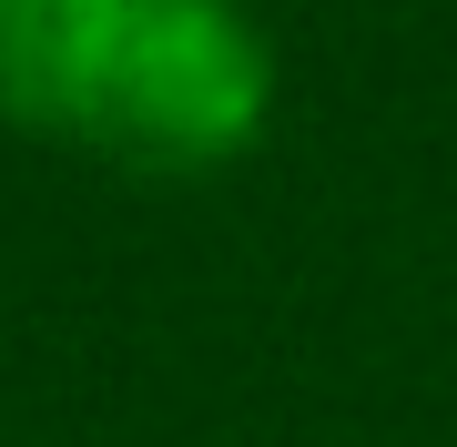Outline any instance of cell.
Segmentation results:
<instances>
[{
	"mask_svg": "<svg viewBox=\"0 0 457 447\" xmlns=\"http://www.w3.org/2000/svg\"><path fill=\"white\" fill-rule=\"evenodd\" d=\"M0 11H11V0H0Z\"/></svg>",
	"mask_w": 457,
	"mask_h": 447,
	"instance_id": "obj_2",
	"label": "cell"
},
{
	"mask_svg": "<svg viewBox=\"0 0 457 447\" xmlns=\"http://www.w3.org/2000/svg\"><path fill=\"white\" fill-rule=\"evenodd\" d=\"M0 112L132 173H204L264 122V41L224 0H11Z\"/></svg>",
	"mask_w": 457,
	"mask_h": 447,
	"instance_id": "obj_1",
	"label": "cell"
}]
</instances>
